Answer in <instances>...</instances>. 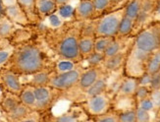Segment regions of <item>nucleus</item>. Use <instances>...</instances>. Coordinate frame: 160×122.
I'll return each mask as SVG.
<instances>
[{"mask_svg": "<svg viewBox=\"0 0 160 122\" xmlns=\"http://www.w3.org/2000/svg\"><path fill=\"white\" fill-rule=\"evenodd\" d=\"M136 106H140V107H142V109L148 110L149 112H153V111L156 112V109H155L154 103L152 102V99L150 98V97L145 98L142 99L141 102L137 103V105Z\"/></svg>", "mask_w": 160, "mask_h": 122, "instance_id": "37", "label": "nucleus"}, {"mask_svg": "<svg viewBox=\"0 0 160 122\" xmlns=\"http://www.w3.org/2000/svg\"><path fill=\"white\" fill-rule=\"evenodd\" d=\"M85 22L70 21L58 28H48L43 34V40L51 51L62 58L82 62L79 40Z\"/></svg>", "mask_w": 160, "mask_h": 122, "instance_id": "3", "label": "nucleus"}, {"mask_svg": "<svg viewBox=\"0 0 160 122\" xmlns=\"http://www.w3.org/2000/svg\"><path fill=\"white\" fill-rule=\"evenodd\" d=\"M83 70H85V67L82 65L81 62L75 69L65 73H56L52 71L48 86L64 93L77 85Z\"/></svg>", "mask_w": 160, "mask_h": 122, "instance_id": "6", "label": "nucleus"}, {"mask_svg": "<svg viewBox=\"0 0 160 122\" xmlns=\"http://www.w3.org/2000/svg\"><path fill=\"white\" fill-rule=\"evenodd\" d=\"M32 86L25 84L23 90L20 94V98L21 102L27 106L31 107L32 109H33L34 104H36V95H34V91H33Z\"/></svg>", "mask_w": 160, "mask_h": 122, "instance_id": "26", "label": "nucleus"}, {"mask_svg": "<svg viewBox=\"0 0 160 122\" xmlns=\"http://www.w3.org/2000/svg\"><path fill=\"white\" fill-rule=\"evenodd\" d=\"M125 16V7L107 12L103 15L92 20L94 28L95 37L115 38L123 17Z\"/></svg>", "mask_w": 160, "mask_h": 122, "instance_id": "4", "label": "nucleus"}, {"mask_svg": "<svg viewBox=\"0 0 160 122\" xmlns=\"http://www.w3.org/2000/svg\"><path fill=\"white\" fill-rule=\"evenodd\" d=\"M160 71V49L153 52L147 62L145 66V72L149 73L150 75H153Z\"/></svg>", "mask_w": 160, "mask_h": 122, "instance_id": "28", "label": "nucleus"}, {"mask_svg": "<svg viewBox=\"0 0 160 122\" xmlns=\"http://www.w3.org/2000/svg\"><path fill=\"white\" fill-rule=\"evenodd\" d=\"M159 72H160V71H159Z\"/></svg>", "mask_w": 160, "mask_h": 122, "instance_id": "47", "label": "nucleus"}, {"mask_svg": "<svg viewBox=\"0 0 160 122\" xmlns=\"http://www.w3.org/2000/svg\"><path fill=\"white\" fill-rule=\"evenodd\" d=\"M149 88L151 89V91L160 89V72L151 75V82L149 85Z\"/></svg>", "mask_w": 160, "mask_h": 122, "instance_id": "41", "label": "nucleus"}, {"mask_svg": "<svg viewBox=\"0 0 160 122\" xmlns=\"http://www.w3.org/2000/svg\"><path fill=\"white\" fill-rule=\"evenodd\" d=\"M80 63L77 61H74L72 59L58 57V59H56L54 62L53 71L56 73H65V72H68V71H71V70L75 69Z\"/></svg>", "mask_w": 160, "mask_h": 122, "instance_id": "24", "label": "nucleus"}, {"mask_svg": "<svg viewBox=\"0 0 160 122\" xmlns=\"http://www.w3.org/2000/svg\"><path fill=\"white\" fill-rule=\"evenodd\" d=\"M50 121L56 122H79V121H89L88 114L82 106L81 103H76L71 105L70 109L60 115H51Z\"/></svg>", "mask_w": 160, "mask_h": 122, "instance_id": "10", "label": "nucleus"}, {"mask_svg": "<svg viewBox=\"0 0 160 122\" xmlns=\"http://www.w3.org/2000/svg\"><path fill=\"white\" fill-rule=\"evenodd\" d=\"M36 8L40 21H42L50 14L56 12L57 4L55 0H36Z\"/></svg>", "mask_w": 160, "mask_h": 122, "instance_id": "17", "label": "nucleus"}, {"mask_svg": "<svg viewBox=\"0 0 160 122\" xmlns=\"http://www.w3.org/2000/svg\"><path fill=\"white\" fill-rule=\"evenodd\" d=\"M108 73L106 72L102 65L100 66H93V67H87L83 70V72L81 75V78L77 85L75 86L76 88H78L81 91V97L82 93H85L89 87L98 80V79L102 78L103 76H106ZM81 99V98H80Z\"/></svg>", "mask_w": 160, "mask_h": 122, "instance_id": "9", "label": "nucleus"}, {"mask_svg": "<svg viewBox=\"0 0 160 122\" xmlns=\"http://www.w3.org/2000/svg\"><path fill=\"white\" fill-rule=\"evenodd\" d=\"M135 28V20L129 18L127 16H124L121 23L119 25L117 33V38H130L131 35H133Z\"/></svg>", "mask_w": 160, "mask_h": 122, "instance_id": "23", "label": "nucleus"}, {"mask_svg": "<svg viewBox=\"0 0 160 122\" xmlns=\"http://www.w3.org/2000/svg\"><path fill=\"white\" fill-rule=\"evenodd\" d=\"M153 1H155V0H153Z\"/></svg>", "mask_w": 160, "mask_h": 122, "instance_id": "46", "label": "nucleus"}, {"mask_svg": "<svg viewBox=\"0 0 160 122\" xmlns=\"http://www.w3.org/2000/svg\"><path fill=\"white\" fill-rule=\"evenodd\" d=\"M21 103L22 102H21L20 95L13 94L11 92L2 91V95L0 98V107L5 113H8L13 110Z\"/></svg>", "mask_w": 160, "mask_h": 122, "instance_id": "16", "label": "nucleus"}, {"mask_svg": "<svg viewBox=\"0 0 160 122\" xmlns=\"http://www.w3.org/2000/svg\"><path fill=\"white\" fill-rule=\"evenodd\" d=\"M14 50L15 45L12 42L11 39L0 37V67H3L8 62Z\"/></svg>", "mask_w": 160, "mask_h": 122, "instance_id": "18", "label": "nucleus"}, {"mask_svg": "<svg viewBox=\"0 0 160 122\" xmlns=\"http://www.w3.org/2000/svg\"><path fill=\"white\" fill-rule=\"evenodd\" d=\"M33 91L36 95V104L33 109L41 113L49 111L63 95V92L48 85L42 87H34Z\"/></svg>", "mask_w": 160, "mask_h": 122, "instance_id": "5", "label": "nucleus"}, {"mask_svg": "<svg viewBox=\"0 0 160 122\" xmlns=\"http://www.w3.org/2000/svg\"><path fill=\"white\" fill-rule=\"evenodd\" d=\"M160 48V21H152L138 32L129 47L124 75L138 78L145 72L150 55Z\"/></svg>", "mask_w": 160, "mask_h": 122, "instance_id": "2", "label": "nucleus"}, {"mask_svg": "<svg viewBox=\"0 0 160 122\" xmlns=\"http://www.w3.org/2000/svg\"><path fill=\"white\" fill-rule=\"evenodd\" d=\"M32 110V109H31V107L27 106L23 103H21L13 110H11L8 113H5V115H6L7 120H8V121H18V122H21Z\"/></svg>", "mask_w": 160, "mask_h": 122, "instance_id": "22", "label": "nucleus"}, {"mask_svg": "<svg viewBox=\"0 0 160 122\" xmlns=\"http://www.w3.org/2000/svg\"><path fill=\"white\" fill-rule=\"evenodd\" d=\"M95 7L90 0H80L78 5L75 7V19L79 22H87L95 19Z\"/></svg>", "mask_w": 160, "mask_h": 122, "instance_id": "11", "label": "nucleus"}, {"mask_svg": "<svg viewBox=\"0 0 160 122\" xmlns=\"http://www.w3.org/2000/svg\"><path fill=\"white\" fill-rule=\"evenodd\" d=\"M119 111V122H137L136 107Z\"/></svg>", "mask_w": 160, "mask_h": 122, "instance_id": "34", "label": "nucleus"}, {"mask_svg": "<svg viewBox=\"0 0 160 122\" xmlns=\"http://www.w3.org/2000/svg\"><path fill=\"white\" fill-rule=\"evenodd\" d=\"M40 114H41V112L32 109L21 122H37V121H41L42 119L40 118V116H41Z\"/></svg>", "mask_w": 160, "mask_h": 122, "instance_id": "39", "label": "nucleus"}, {"mask_svg": "<svg viewBox=\"0 0 160 122\" xmlns=\"http://www.w3.org/2000/svg\"><path fill=\"white\" fill-rule=\"evenodd\" d=\"M159 49H160V48H159Z\"/></svg>", "mask_w": 160, "mask_h": 122, "instance_id": "48", "label": "nucleus"}, {"mask_svg": "<svg viewBox=\"0 0 160 122\" xmlns=\"http://www.w3.org/2000/svg\"><path fill=\"white\" fill-rule=\"evenodd\" d=\"M23 87L24 84L21 80V75L4 66L0 67V90L1 92L7 91L13 94L20 95Z\"/></svg>", "mask_w": 160, "mask_h": 122, "instance_id": "8", "label": "nucleus"}, {"mask_svg": "<svg viewBox=\"0 0 160 122\" xmlns=\"http://www.w3.org/2000/svg\"><path fill=\"white\" fill-rule=\"evenodd\" d=\"M138 85L141 86H148L150 85L151 82V75L148 72H144L142 76L138 78Z\"/></svg>", "mask_w": 160, "mask_h": 122, "instance_id": "42", "label": "nucleus"}, {"mask_svg": "<svg viewBox=\"0 0 160 122\" xmlns=\"http://www.w3.org/2000/svg\"><path fill=\"white\" fill-rule=\"evenodd\" d=\"M108 90V82H107V75L103 76L102 78L98 79L92 87H89L85 93H82V95L81 97V102H83L88 98L93 97L95 95H98L102 92H105ZM80 102V103H81Z\"/></svg>", "mask_w": 160, "mask_h": 122, "instance_id": "19", "label": "nucleus"}, {"mask_svg": "<svg viewBox=\"0 0 160 122\" xmlns=\"http://www.w3.org/2000/svg\"><path fill=\"white\" fill-rule=\"evenodd\" d=\"M114 38L112 37H95L94 40V51L103 52L106 50L108 45L112 42Z\"/></svg>", "mask_w": 160, "mask_h": 122, "instance_id": "33", "label": "nucleus"}, {"mask_svg": "<svg viewBox=\"0 0 160 122\" xmlns=\"http://www.w3.org/2000/svg\"><path fill=\"white\" fill-rule=\"evenodd\" d=\"M48 20V24H49V28H58L64 24V21L60 18V16L57 14V12H54L50 14L49 16L46 18Z\"/></svg>", "mask_w": 160, "mask_h": 122, "instance_id": "38", "label": "nucleus"}, {"mask_svg": "<svg viewBox=\"0 0 160 122\" xmlns=\"http://www.w3.org/2000/svg\"><path fill=\"white\" fill-rule=\"evenodd\" d=\"M16 31L15 23L11 21L5 14L0 18V37L11 39Z\"/></svg>", "mask_w": 160, "mask_h": 122, "instance_id": "25", "label": "nucleus"}, {"mask_svg": "<svg viewBox=\"0 0 160 122\" xmlns=\"http://www.w3.org/2000/svg\"><path fill=\"white\" fill-rule=\"evenodd\" d=\"M150 93H151V89L148 87V86H141L138 85L137 91L135 93V100H136V103L141 102L142 99L145 98H148L150 96Z\"/></svg>", "mask_w": 160, "mask_h": 122, "instance_id": "35", "label": "nucleus"}, {"mask_svg": "<svg viewBox=\"0 0 160 122\" xmlns=\"http://www.w3.org/2000/svg\"><path fill=\"white\" fill-rule=\"evenodd\" d=\"M127 2H128V0H111V8H110V11H113V10L121 8V7H119V6L122 5V4L125 5Z\"/></svg>", "mask_w": 160, "mask_h": 122, "instance_id": "44", "label": "nucleus"}, {"mask_svg": "<svg viewBox=\"0 0 160 122\" xmlns=\"http://www.w3.org/2000/svg\"><path fill=\"white\" fill-rule=\"evenodd\" d=\"M50 51L46 44L43 45L37 40L21 41L15 45V50L4 67L21 76L46 69L53 70L55 60L50 56Z\"/></svg>", "mask_w": 160, "mask_h": 122, "instance_id": "1", "label": "nucleus"}, {"mask_svg": "<svg viewBox=\"0 0 160 122\" xmlns=\"http://www.w3.org/2000/svg\"><path fill=\"white\" fill-rule=\"evenodd\" d=\"M149 97L152 99V102L154 103L155 109H156V113L157 114L160 113V89L159 90L151 91Z\"/></svg>", "mask_w": 160, "mask_h": 122, "instance_id": "40", "label": "nucleus"}, {"mask_svg": "<svg viewBox=\"0 0 160 122\" xmlns=\"http://www.w3.org/2000/svg\"><path fill=\"white\" fill-rule=\"evenodd\" d=\"M4 14L15 24H20L22 26H27L31 24L25 12L18 4L17 0L14 3L5 4Z\"/></svg>", "mask_w": 160, "mask_h": 122, "instance_id": "12", "label": "nucleus"}, {"mask_svg": "<svg viewBox=\"0 0 160 122\" xmlns=\"http://www.w3.org/2000/svg\"><path fill=\"white\" fill-rule=\"evenodd\" d=\"M138 86V79L124 75L117 91V98H133Z\"/></svg>", "mask_w": 160, "mask_h": 122, "instance_id": "13", "label": "nucleus"}, {"mask_svg": "<svg viewBox=\"0 0 160 122\" xmlns=\"http://www.w3.org/2000/svg\"><path fill=\"white\" fill-rule=\"evenodd\" d=\"M70 1H71V0H55V2H56L57 6L68 4V3H70Z\"/></svg>", "mask_w": 160, "mask_h": 122, "instance_id": "45", "label": "nucleus"}, {"mask_svg": "<svg viewBox=\"0 0 160 122\" xmlns=\"http://www.w3.org/2000/svg\"><path fill=\"white\" fill-rule=\"evenodd\" d=\"M149 111L145 110L140 106H136V115H137V122H148L151 120V115Z\"/></svg>", "mask_w": 160, "mask_h": 122, "instance_id": "36", "label": "nucleus"}, {"mask_svg": "<svg viewBox=\"0 0 160 122\" xmlns=\"http://www.w3.org/2000/svg\"><path fill=\"white\" fill-rule=\"evenodd\" d=\"M85 109L88 116L92 117L105 113L113 107V99L108 90L98 95L88 98L83 102L79 103Z\"/></svg>", "mask_w": 160, "mask_h": 122, "instance_id": "7", "label": "nucleus"}, {"mask_svg": "<svg viewBox=\"0 0 160 122\" xmlns=\"http://www.w3.org/2000/svg\"><path fill=\"white\" fill-rule=\"evenodd\" d=\"M53 70L46 69V70H41L38 72H36L31 75H26L25 77L29 78V80L22 81V83L31 85L32 87H42V86H47L49 83L50 74Z\"/></svg>", "mask_w": 160, "mask_h": 122, "instance_id": "15", "label": "nucleus"}, {"mask_svg": "<svg viewBox=\"0 0 160 122\" xmlns=\"http://www.w3.org/2000/svg\"><path fill=\"white\" fill-rule=\"evenodd\" d=\"M57 14L64 22H70V21H75V7L72 6L70 3L59 5L57 6Z\"/></svg>", "mask_w": 160, "mask_h": 122, "instance_id": "29", "label": "nucleus"}, {"mask_svg": "<svg viewBox=\"0 0 160 122\" xmlns=\"http://www.w3.org/2000/svg\"><path fill=\"white\" fill-rule=\"evenodd\" d=\"M90 1H92L93 5L95 7L97 17H99V16L103 15V14H105L110 11L111 0H90Z\"/></svg>", "mask_w": 160, "mask_h": 122, "instance_id": "32", "label": "nucleus"}, {"mask_svg": "<svg viewBox=\"0 0 160 122\" xmlns=\"http://www.w3.org/2000/svg\"><path fill=\"white\" fill-rule=\"evenodd\" d=\"M17 2L25 12L31 24H36L39 22L40 19L37 12L36 0H17Z\"/></svg>", "mask_w": 160, "mask_h": 122, "instance_id": "20", "label": "nucleus"}, {"mask_svg": "<svg viewBox=\"0 0 160 122\" xmlns=\"http://www.w3.org/2000/svg\"><path fill=\"white\" fill-rule=\"evenodd\" d=\"M89 121H96V122H119V111L118 109H111L105 113L100 114L90 117Z\"/></svg>", "mask_w": 160, "mask_h": 122, "instance_id": "30", "label": "nucleus"}, {"mask_svg": "<svg viewBox=\"0 0 160 122\" xmlns=\"http://www.w3.org/2000/svg\"><path fill=\"white\" fill-rule=\"evenodd\" d=\"M88 63V67H93V66H100L102 65L103 61L105 60V55L103 52H97L93 51L88 54L86 58L82 59Z\"/></svg>", "mask_w": 160, "mask_h": 122, "instance_id": "31", "label": "nucleus"}, {"mask_svg": "<svg viewBox=\"0 0 160 122\" xmlns=\"http://www.w3.org/2000/svg\"><path fill=\"white\" fill-rule=\"evenodd\" d=\"M143 0H128L125 4V16L132 19H136L138 13L141 12Z\"/></svg>", "mask_w": 160, "mask_h": 122, "instance_id": "27", "label": "nucleus"}, {"mask_svg": "<svg viewBox=\"0 0 160 122\" xmlns=\"http://www.w3.org/2000/svg\"><path fill=\"white\" fill-rule=\"evenodd\" d=\"M152 21H160V0H155L152 12Z\"/></svg>", "mask_w": 160, "mask_h": 122, "instance_id": "43", "label": "nucleus"}, {"mask_svg": "<svg viewBox=\"0 0 160 122\" xmlns=\"http://www.w3.org/2000/svg\"><path fill=\"white\" fill-rule=\"evenodd\" d=\"M128 50L122 51L111 57H108V58H105V60L102 63V67L104 68V70L107 73H111V72H117V71H119L121 69H124Z\"/></svg>", "mask_w": 160, "mask_h": 122, "instance_id": "14", "label": "nucleus"}, {"mask_svg": "<svg viewBox=\"0 0 160 122\" xmlns=\"http://www.w3.org/2000/svg\"><path fill=\"white\" fill-rule=\"evenodd\" d=\"M127 39L128 38H117V37H115L114 40H112V42L108 45L106 50L104 51L105 58H108V57H111V56L118 54L122 51H126V50H128L131 45L129 46H127V45H126Z\"/></svg>", "mask_w": 160, "mask_h": 122, "instance_id": "21", "label": "nucleus"}]
</instances>
